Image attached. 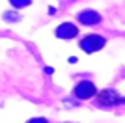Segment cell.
I'll list each match as a JSON object with an SVG mask.
<instances>
[{
	"instance_id": "6da1fadb",
	"label": "cell",
	"mask_w": 125,
	"mask_h": 123,
	"mask_svg": "<svg viewBox=\"0 0 125 123\" xmlns=\"http://www.w3.org/2000/svg\"><path fill=\"white\" fill-rule=\"evenodd\" d=\"M80 45H82L84 51H88V52L99 51L101 47L104 45V37H101V36H94V34H92V36H86V37H84Z\"/></svg>"
},
{
	"instance_id": "7a4b0ae2",
	"label": "cell",
	"mask_w": 125,
	"mask_h": 123,
	"mask_svg": "<svg viewBox=\"0 0 125 123\" xmlns=\"http://www.w3.org/2000/svg\"><path fill=\"white\" fill-rule=\"evenodd\" d=\"M75 92H77L78 97L86 99V97H92V95L95 93V86L92 84V82H80V84L77 86V90H75Z\"/></svg>"
},
{
	"instance_id": "3957f363",
	"label": "cell",
	"mask_w": 125,
	"mask_h": 123,
	"mask_svg": "<svg viewBox=\"0 0 125 123\" xmlns=\"http://www.w3.org/2000/svg\"><path fill=\"white\" fill-rule=\"evenodd\" d=\"M78 34V28H75L73 24H62L58 28V36L60 37H75Z\"/></svg>"
},
{
	"instance_id": "277c9868",
	"label": "cell",
	"mask_w": 125,
	"mask_h": 123,
	"mask_svg": "<svg viewBox=\"0 0 125 123\" xmlns=\"http://www.w3.org/2000/svg\"><path fill=\"white\" fill-rule=\"evenodd\" d=\"M78 19H80V22L94 24V22H97V20H99V15H95L94 11H84V13H80V15H78Z\"/></svg>"
},
{
	"instance_id": "5b68a950",
	"label": "cell",
	"mask_w": 125,
	"mask_h": 123,
	"mask_svg": "<svg viewBox=\"0 0 125 123\" xmlns=\"http://www.w3.org/2000/svg\"><path fill=\"white\" fill-rule=\"evenodd\" d=\"M13 6H17V8H21V6H28L30 4V0H10Z\"/></svg>"
},
{
	"instance_id": "8992f818",
	"label": "cell",
	"mask_w": 125,
	"mask_h": 123,
	"mask_svg": "<svg viewBox=\"0 0 125 123\" xmlns=\"http://www.w3.org/2000/svg\"><path fill=\"white\" fill-rule=\"evenodd\" d=\"M30 123H47L45 119H34V121H30Z\"/></svg>"
}]
</instances>
